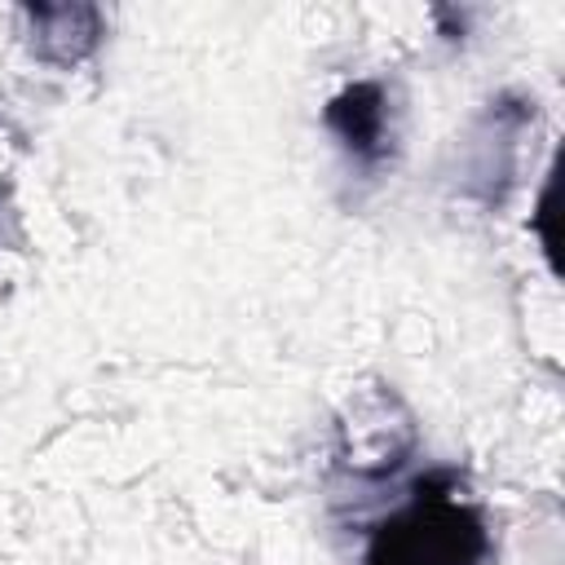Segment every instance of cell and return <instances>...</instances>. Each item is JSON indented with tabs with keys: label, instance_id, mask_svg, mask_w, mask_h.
<instances>
[{
	"label": "cell",
	"instance_id": "7a4b0ae2",
	"mask_svg": "<svg viewBox=\"0 0 565 565\" xmlns=\"http://www.w3.org/2000/svg\"><path fill=\"white\" fill-rule=\"evenodd\" d=\"M322 124L331 128V137L344 146V154L362 168H380L393 154V102L388 88L380 79H353L344 84L327 106H322Z\"/></svg>",
	"mask_w": 565,
	"mask_h": 565
},
{
	"label": "cell",
	"instance_id": "3957f363",
	"mask_svg": "<svg viewBox=\"0 0 565 565\" xmlns=\"http://www.w3.org/2000/svg\"><path fill=\"white\" fill-rule=\"evenodd\" d=\"M26 18V44L49 66H75L84 62L102 40V13L93 4H35L22 9Z\"/></svg>",
	"mask_w": 565,
	"mask_h": 565
},
{
	"label": "cell",
	"instance_id": "6da1fadb",
	"mask_svg": "<svg viewBox=\"0 0 565 565\" xmlns=\"http://www.w3.org/2000/svg\"><path fill=\"white\" fill-rule=\"evenodd\" d=\"M494 539L481 503L455 468L415 477L397 508L371 530L362 565H490Z\"/></svg>",
	"mask_w": 565,
	"mask_h": 565
}]
</instances>
